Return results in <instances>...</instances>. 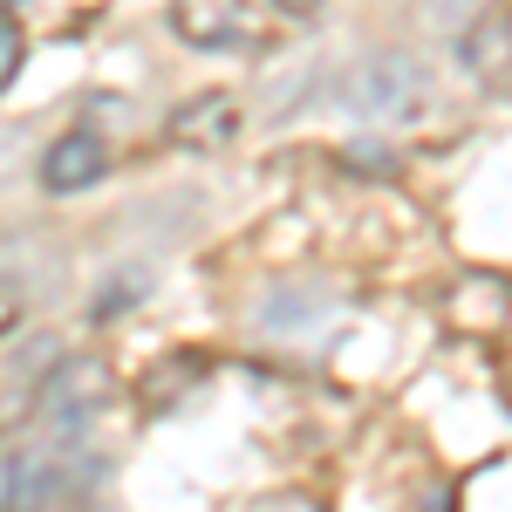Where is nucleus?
I'll use <instances>...</instances> for the list:
<instances>
[{"instance_id":"1","label":"nucleus","mask_w":512,"mask_h":512,"mask_svg":"<svg viewBox=\"0 0 512 512\" xmlns=\"http://www.w3.org/2000/svg\"><path fill=\"white\" fill-rule=\"evenodd\" d=\"M335 103L355 123H410L431 103V69L403 48H376V55H362L335 76Z\"/></svg>"},{"instance_id":"2","label":"nucleus","mask_w":512,"mask_h":512,"mask_svg":"<svg viewBox=\"0 0 512 512\" xmlns=\"http://www.w3.org/2000/svg\"><path fill=\"white\" fill-rule=\"evenodd\" d=\"M110 396V369L96 355H62L48 376H41V396H35V417L48 431H82L96 417V403Z\"/></svg>"},{"instance_id":"3","label":"nucleus","mask_w":512,"mask_h":512,"mask_svg":"<svg viewBox=\"0 0 512 512\" xmlns=\"http://www.w3.org/2000/svg\"><path fill=\"white\" fill-rule=\"evenodd\" d=\"M62 458L55 451H41V444H28V451H14L7 458V472H0V512H48L55 499H62Z\"/></svg>"},{"instance_id":"4","label":"nucleus","mask_w":512,"mask_h":512,"mask_svg":"<svg viewBox=\"0 0 512 512\" xmlns=\"http://www.w3.org/2000/svg\"><path fill=\"white\" fill-rule=\"evenodd\" d=\"M103 164H110V151H103V137H89V130H69V137H55L48 151H41V185L48 192H89L96 178H103Z\"/></svg>"},{"instance_id":"5","label":"nucleus","mask_w":512,"mask_h":512,"mask_svg":"<svg viewBox=\"0 0 512 512\" xmlns=\"http://www.w3.org/2000/svg\"><path fill=\"white\" fill-rule=\"evenodd\" d=\"M171 28L192 48H239V41L253 35L239 0H171Z\"/></svg>"},{"instance_id":"6","label":"nucleus","mask_w":512,"mask_h":512,"mask_svg":"<svg viewBox=\"0 0 512 512\" xmlns=\"http://www.w3.org/2000/svg\"><path fill=\"white\" fill-rule=\"evenodd\" d=\"M233 137H239V103L226 89L198 96V103H185V110L171 117V144H185V151H226Z\"/></svg>"},{"instance_id":"7","label":"nucleus","mask_w":512,"mask_h":512,"mask_svg":"<svg viewBox=\"0 0 512 512\" xmlns=\"http://www.w3.org/2000/svg\"><path fill=\"white\" fill-rule=\"evenodd\" d=\"M458 55H465L472 76H506L512 69V14L506 7H492L485 21H472L465 41H458Z\"/></svg>"},{"instance_id":"8","label":"nucleus","mask_w":512,"mask_h":512,"mask_svg":"<svg viewBox=\"0 0 512 512\" xmlns=\"http://www.w3.org/2000/svg\"><path fill=\"white\" fill-rule=\"evenodd\" d=\"M315 315H321V294H315V287H274V294H267V308H260L267 328H308Z\"/></svg>"},{"instance_id":"9","label":"nucleus","mask_w":512,"mask_h":512,"mask_svg":"<svg viewBox=\"0 0 512 512\" xmlns=\"http://www.w3.org/2000/svg\"><path fill=\"white\" fill-rule=\"evenodd\" d=\"M342 164H349L355 178H396V158L376 137H349V144H342Z\"/></svg>"},{"instance_id":"10","label":"nucleus","mask_w":512,"mask_h":512,"mask_svg":"<svg viewBox=\"0 0 512 512\" xmlns=\"http://www.w3.org/2000/svg\"><path fill=\"white\" fill-rule=\"evenodd\" d=\"M14 69H21V28H14V21L0 14V89L14 82Z\"/></svg>"},{"instance_id":"11","label":"nucleus","mask_w":512,"mask_h":512,"mask_svg":"<svg viewBox=\"0 0 512 512\" xmlns=\"http://www.w3.org/2000/svg\"><path fill=\"white\" fill-rule=\"evenodd\" d=\"M274 7H280V14H315L321 0H274Z\"/></svg>"},{"instance_id":"12","label":"nucleus","mask_w":512,"mask_h":512,"mask_svg":"<svg viewBox=\"0 0 512 512\" xmlns=\"http://www.w3.org/2000/svg\"><path fill=\"white\" fill-rule=\"evenodd\" d=\"M14 321H21V315H14V301H7V294H0V335H7V328H14Z\"/></svg>"}]
</instances>
